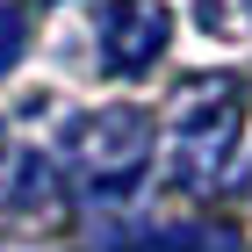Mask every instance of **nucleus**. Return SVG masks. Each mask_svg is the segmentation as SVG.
<instances>
[{
  "label": "nucleus",
  "instance_id": "nucleus-1",
  "mask_svg": "<svg viewBox=\"0 0 252 252\" xmlns=\"http://www.w3.org/2000/svg\"><path fill=\"white\" fill-rule=\"evenodd\" d=\"M238 137H245V79L216 72V79H188L166 123V180L180 194H216L238 166Z\"/></svg>",
  "mask_w": 252,
  "mask_h": 252
},
{
  "label": "nucleus",
  "instance_id": "nucleus-2",
  "mask_svg": "<svg viewBox=\"0 0 252 252\" xmlns=\"http://www.w3.org/2000/svg\"><path fill=\"white\" fill-rule=\"evenodd\" d=\"M158 152V123L144 116V108H94V116H79L72 130H65L58 158L72 166L79 188H94V194H123L144 180V166H152Z\"/></svg>",
  "mask_w": 252,
  "mask_h": 252
},
{
  "label": "nucleus",
  "instance_id": "nucleus-3",
  "mask_svg": "<svg viewBox=\"0 0 252 252\" xmlns=\"http://www.w3.org/2000/svg\"><path fill=\"white\" fill-rule=\"evenodd\" d=\"M94 58L101 72H116V79H137V72H152L158 58H166V43H173V15H166V0H108L94 22Z\"/></svg>",
  "mask_w": 252,
  "mask_h": 252
},
{
  "label": "nucleus",
  "instance_id": "nucleus-4",
  "mask_svg": "<svg viewBox=\"0 0 252 252\" xmlns=\"http://www.w3.org/2000/svg\"><path fill=\"white\" fill-rule=\"evenodd\" d=\"M29 116L0 123V216H43L58 209V152H43V137H29Z\"/></svg>",
  "mask_w": 252,
  "mask_h": 252
},
{
  "label": "nucleus",
  "instance_id": "nucleus-5",
  "mask_svg": "<svg viewBox=\"0 0 252 252\" xmlns=\"http://www.w3.org/2000/svg\"><path fill=\"white\" fill-rule=\"evenodd\" d=\"M194 15H202V29L223 43H245L252 36V0H194Z\"/></svg>",
  "mask_w": 252,
  "mask_h": 252
},
{
  "label": "nucleus",
  "instance_id": "nucleus-6",
  "mask_svg": "<svg viewBox=\"0 0 252 252\" xmlns=\"http://www.w3.org/2000/svg\"><path fill=\"white\" fill-rule=\"evenodd\" d=\"M22 51H29V15L22 7H0V72H15Z\"/></svg>",
  "mask_w": 252,
  "mask_h": 252
}]
</instances>
